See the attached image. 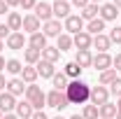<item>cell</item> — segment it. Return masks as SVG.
<instances>
[{"label": "cell", "instance_id": "obj_1", "mask_svg": "<svg viewBox=\"0 0 121 119\" xmlns=\"http://www.w3.org/2000/svg\"><path fill=\"white\" fill-rule=\"evenodd\" d=\"M65 96H68L70 105H84L91 98V87L86 82H82V79H72L68 84V89H65Z\"/></svg>", "mask_w": 121, "mask_h": 119}, {"label": "cell", "instance_id": "obj_2", "mask_svg": "<svg viewBox=\"0 0 121 119\" xmlns=\"http://www.w3.org/2000/svg\"><path fill=\"white\" fill-rule=\"evenodd\" d=\"M26 101L33 105V110H42L47 105V93L40 87H35V84H28L26 87Z\"/></svg>", "mask_w": 121, "mask_h": 119}, {"label": "cell", "instance_id": "obj_3", "mask_svg": "<svg viewBox=\"0 0 121 119\" xmlns=\"http://www.w3.org/2000/svg\"><path fill=\"white\" fill-rule=\"evenodd\" d=\"M47 105L49 107H54V110H63V107H68V96H65V91H58V89H51L47 93Z\"/></svg>", "mask_w": 121, "mask_h": 119}, {"label": "cell", "instance_id": "obj_4", "mask_svg": "<svg viewBox=\"0 0 121 119\" xmlns=\"http://www.w3.org/2000/svg\"><path fill=\"white\" fill-rule=\"evenodd\" d=\"M91 105H95V107H100V105H105L109 103V89L107 87H91Z\"/></svg>", "mask_w": 121, "mask_h": 119}, {"label": "cell", "instance_id": "obj_5", "mask_svg": "<svg viewBox=\"0 0 121 119\" xmlns=\"http://www.w3.org/2000/svg\"><path fill=\"white\" fill-rule=\"evenodd\" d=\"M63 30H68V35H70V33H72V35L82 33V30H84V19L79 14H70L65 19V23H63Z\"/></svg>", "mask_w": 121, "mask_h": 119}, {"label": "cell", "instance_id": "obj_6", "mask_svg": "<svg viewBox=\"0 0 121 119\" xmlns=\"http://www.w3.org/2000/svg\"><path fill=\"white\" fill-rule=\"evenodd\" d=\"M5 91H9L14 98H16V96H23V93H26V82H23L21 77H12V79L7 82Z\"/></svg>", "mask_w": 121, "mask_h": 119}, {"label": "cell", "instance_id": "obj_7", "mask_svg": "<svg viewBox=\"0 0 121 119\" xmlns=\"http://www.w3.org/2000/svg\"><path fill=\"white\" fill-rule=\"evenodd\" d=\"M72 45L77 47V51L79 49H91L93 47V35H89L86 30H82V33H77L75 37H72Z\"/></svg>", "mask_w": 121, "mask_h": 119}, {"label": "cell", "instance_id": "obj_8", "mask_svg": "<svg viewBox=\"0 0 121 119\" xmlns=\"http://www.w3.org/2000/svg\"><path fill=\"white\" fill-rule=\"evenodd\" d=\"M0 110H2L5 114H9L12 110H16V98L9 91H0Z\"/></svg>", "mask_w": 121, "mask_h": 119}, {"label": "cell", "instance_id": "obj_9", "mask_svg": "<svg viewBox=\"0 0 121 119\" xmlns=\"http://www.w3.org/2000/svg\"><path fill=\"white\" fill-rule=\"evenodd\" d=\"M35 16H37V19H40V21H51V19H54V9H51V5H49V2H37V5H35Z\"/></svg>", "mask_w": 121, "mask_h": 119}, {"label": "cell", "instance_id": "obj_10", "mask_svg": "<svg viewBox=\"0 0 121 119\" xmlns=\"http://www.w3.org/2000/svg\"><path fill=\"white\" fill-rule=\"evenodd\" d=\"M51 9H54V16L56 19H68L70 16V2H65V0H56L54 5H51Z\"/></svg>", "mask_w": 121, "mask_h": 119}, {"label": "cell", "instance_id": "obj_11", "mask_svg": "<svg viewBox=\"0 0 121 119\" xmlns=\"http://www.w3.org/2000/svg\"><path fill=\"white\" fill-rule=\"evenodd\" d=\"M37 75H42V79H51L54 75H56V68H54V63H49V61H37Z\"/></svg>", "mask_w": 121, "mask_h": 119}, {"label": "cell", "instance_id": "obj_12", "mask_svg": "<svg viewBox=\"0 0 121 119\" xmlns=\"http://www.w3.org/2000/svg\"><path fill=\"white\" fill-rule=\"evenodd\" d=\"M98 16L107 23V21H114V19L119 16V9H117L112 2H105V5H100V14H98Z\"/></svg>", "mask_w": 121, "mask_h": 119}, {"label": "cell", "instance_id": "obj_13", "mask_svg": "<svg viewBox=\"0 0 121 119\" xmlns=\"http://www.w3.org/2000/svg\"><path fill=\"white\" fill-rule=\"evenodd\" d=\"M40 23H42V21L35 14H28V16H23V26H21V28L26 30L28 35H33V33H40Z\"/></svg>", "mask_w": 121, "mask_h": 119}, {"label": "cell", "instance_id": "obj_14", "mask_svg": "<svg viewBox=\"0 0 121 119\" xmlns=\"http://www.w3.org/2000/svg\"><path fill=\"white\" fill-rule=\"evenodd\" d=\"M75 63L84 70V68H91L93 65V56H91V51L89 49H79L77 51V56H75Z\"/></svg>", "mask_w": 121, "mask_h": 119}, {"label": "cell", "instance_id": "obj_15", "mask_svg": "<svg viewBox=\"0 0 121 119\" xmlns=\"http://www.w3.org/2000/svg\"><path fill=\"white\" fill-rule=\"evenodd\" d=\"M23 26V16L19 14V12H9L7 14V28L12 30V33H19Z\"/></svg>", "mask_w": 121, "mask_h": 119}, {"label": "cell", "instance_id": "obj_16", "mask_svg": "<svg viewBox=\"0 0 121 119\" xmlns=\"http://www.w3.org/2000/svg\"><path fill=\"white\" fill-rule=\"evenodd\" d=\"M16 117L19 119H33V112H35V110H33V105L28 103V101H21V103H16Z\"/></svg>", "mask_w": 121, "mask_h": 119}, {"label": "cell", "instance_id": "obj_17", "mask_svg": "<svg viewBox=\"0 0 121 119\" xmlns=\"http://www.w3.org/2000/svg\"><path fill=\"white\" fill-rule=\"evenodd\" d=\"M7 47L9 49H23L26 47V35L19 30V33H12L9 37H7Z\"/></svg>", "mask_w": 121, "mask_h": 119}, {"label": "cell", "instance_id": "obj_18", "mask_svg": "<svg viewBox=\"0 0 121 119\" xmlns=\"http://www.w3.org/2000/svg\"><path fill=\"white\" fill-rule=\"evenodd\" d=\"M93 47L98 49V54H107V49L112 47V42H109V37L107 35H93Z\"/></svg>", "mask_w": 121, "mask_h": 119}, {"label": "cell", "instance_id": "obj_19", "mask_svg": "<svg viewBox=\"0 0 121 119\" xmlns=\"http://www.w3.org/2000/svg\"><path fill=\"white\" fill-rule=\"evenodd\" d=\"M60 30H63V26H60L58 19H51V21L44 23V35H47V37H58Z\"/></svg>", "mask_w": 121, "mask_h": 119}, {"label": "cell", "instance_id": "obj_20", "mask_svg": "<svg viewBox=\"0 0 121 119\" xmlns=\"http://www.w3.org/2000/svg\"><path fill=\"white\" fill-rule=\"evenodd\" d=\"M93 65L103 73V70H109L112 68V56L109 54H98V56H93Z\"/></svg>", "mask_w": 121, "mask_h": 119}, {"label": "cell", "instance_id": "obj_21", "mask_svg": "<svg viewBox=\"0 0 121 119\" xmlns=\"http://www.w3.org/2000/svg\"><path fill=\"white\" fill-rule=\"evenodd\" d=\"M28 47L40 49V51H42V49L47 47V35H44V33H33V35L28 37Z\"/></svg>", "mask_w": 121, "mask_h": 119}, {"label": "cell", "instance_id": "obj_22", "mask_svg": "<svg viewBox=\"0 0 121 119\" xmlns=\"http://www.w3.org/2000/svg\"><path fill=\"white\" fill-rule=\"evenodd\" d=\"M23 59H26L28 65H37V61L42 59V51L40 49H33V47H26L23 49Z\"/></svg>", "mask_w": 121, "mask_h": 119}, {"label": "cell", "instance_id": "obj_23", "mask_svg": "<svg viewBox=\"0 0 121 119\" xmlns=\"http://www.w3.org/2000/svg\"><path fill=\"white\" fill-rule=\"evenodd\" d=\"M98 14H100V7H98L95 2H91V5H86V7L82 9L79 16H82L84 21H93V19H98Z\"/></svg>", "mask_w": 121, "mask_h": 119}, {"label": "cell", "instance_id": "obj_24", "mask_svg": "<svg viewBox=\"0 0 121 119\" xmlns=\"http://www.w3.org/2000/svg\"><path fill=\"white\" fill-rule=\"evenodd\" d=\"M103 30H105V21H103L100 16H98V19H93V21H89V23H86V33H89V35H100Z\"/></svg>", "mask_w": 121, "mask_h": 119}, {"label": "cell", "instance_id": "obj_25", "mask_svg": "<svg viewBox=\"0 0 121 119\" xmlns=\"http://www.w3.org/2000/svg\"><path fill=\"white\" fill-rule=\"evenodd\" d=\"M37 77H40V75H37V68H33V65H26V68L21 70V79H23L26 84H35Z\"/></svg>", "mask_w": 121, "mask_h": 119}, {"label": "cell", "instance_id": "obj_26", "mask_svg": "<svg viewBox=\"0 0 121 119\" xmlns=\"http://www.w3.org/2000/svg\"><path fill=\"white\" fill-rule=\"evenodd\" d=\"M98 114H100V119H114L117 117V105H112V103L100 105L98 107Z\"/></svg>", "mask_w": 121, "mask_h": 119}, {"label": "cell", "instance_id": "obj_27", "mask_svg": "<svg viewBox=\"0 0 121 119\" xmlns=\"http://www.w3.org/2000/svg\"><path fill=\"white\" fill-rule=\"evenodd\" d=\"M58 59H60V51L56 49V47H49V45H47L44 49H42V61H49V63H56Z\"/></svg>", "mask_w": 121, "mask_h": 119}, {"label": "cell", "instance_id": "obj_28", "mask_svg": "<svg viewBox=\"0 0 121 119\" xmlns=\"http://www.w3.org/2000/svg\"><path fill=\"white\" fill-rule=\"evenodd\" d=\"M63 73L68 75V79H79V75H82V68L77 65L75 61H70V63H65V68H63Z\"/></svg>", "mask_w": 121, "mask_h": 119}, {"label": "cell", "instance_id": "obj_29", "mask_svg": "<svg viewBox=\"0 0 121 119\" xmlns=\"http://www.w3.org/2000/svg\"><path fill=\"white\" fill-rule=\"evenodd\" d=\"M51 82H54V89H58V91H65V89H68V84H70L65 73H56L54 77H51Z\"/></svg>", "mask_w": 121, "mask_h": 119}, {"label": "cell", "instance_id": "obj_30", "mask_svg": "<svg viewBox=\"0 0 121 119\" xmlns=\"http://www.w3.org/2000/svg\"><path fill=\"white\" fill-rule=\"evenodd\" d=\"M70 47H75V45H72V35L60 33V35H58V45H56V49H58V51H68Z\"/></svg>", "mask_w": 121, "mask_h": 119}, {"label": "cell", "instance_id": "obj_31", "mask_svg": "<svg viewBox=\"0 0 121 119\" xmlns=\"http://www.w3.org/2000/svg\"><path fill=\"white\" fill-rule=\"evenodd\" d=\"M98 79H100V84H103V87H109V84L117 79V70H114V68H109V70H103Z\"/></svg>", "mask_w": 121, "mask_h": 119}, {"label": "cell", "instance_id": "obj_32", "mask_svg": "<svg viewBox=\"0 0 121 119\" xmlns=\"http://www.w3.org/2000/svg\"><path fill=\"white\" fill-rule=\"evenodd\" d=\"M5 70H7L9 75H21L23 65H21V61H16V59H9V61H7V65H5Z\"/></svg>", "mask_w": 121, "mask_h": 119}, {"label": "cell", "instance_id": "obj_33", "mask_svg": "<svg viewBox=\"0 0 121 119\" xmlns=\"http://www.w3.org/2000/svg\"><path fill=\"white\" fill-rule=\"evenodd\" d=\"M82 117H84V119H98V117H100V114H98V107H95V105H84Z\"/></svg>", "mask_w": 121, "mask_h": 119}, {"label": "cell", "instance_id": "obj_34", "mask_svg": "<svg viewBox=\"0 0 121 119\" xmlns=\"http://www.w3.org/2000/svg\"><path fill=\"white\" fill-rule=\"evenodd\" d=\"M109 42H114V45H121V26H114V28L109 30Z\"/></svg>", "mask_w": 121, "mask_h": 119}, {"label": "cell", "instance_id": "obj_35", "mask_svg": "<svg viewBox=\"0 0 121 119\" xmlns=\"http://www.w3.org/2000/svg\"><path fill=\"white\" fill-rule=\"evenodd\" d=\"M109 93H114L117 98H121V79H119V77H117V79L109 84Z\"/></svg>", "mask_w": 121, "mask_h": 119}, {"label": "cell", "instance_id": "obj_36", "mask_svg": "<svg viewBox=\"0 0 121 119\" xmlns=\"http://www.w3.org/2000/svg\"><path fill=\"white\" fill-rule=\"evenodd\" d=\"M35 5H37V0H21V5H19V7L28 12V9H35Z\"/></svg>", "mask_w": 121, "mask_h": 119}, {"label": "cell", "instance_id": "obj_37", "mask_svg": "<svg viewBox=\"0 0 121 119\" xmlns=\"http://www.w3.org/2000/svg\"><path fill=\"white\" fill-rule=\"evenodd\" d=\"M12 35V30L7 28V23H0V40H7Z\"/></svg>", "mask_w": 121, "mask_h": 119}, {"label": "cell", "instance_id": "obj_38", "mask_svg": "<svg viewBox=\"0 0 121 119\" xmlns=\"http://www.w3.org/2000/svg\"><path fill=\"white\" fill-rule=\"evenodd\" d=\"M72 5H75V7H79V9H84L86 5H91V0H72Z\"/></svg>", "mask_w": 121, "mask_h": 119}, {"label": "cell", "instance_id": "obj_39", "mask_svg": "<svg viewBox=\"0 0 121 119\" xmlns=\"http://www.w3.org/2000/svg\"><path fill=\"white\" fill-rule=\"evenodd\" d=\"M112 65H114V70H121V54H117L112 59Z\"/></svg>", "mask_w": 121, "mask_h": 119}, {"label": "cell", "instance_id": "obj_40", "mask_svg": "<svg viewBox=\"0 0 121 119\" xmlns=\"http://www.w3.org/2000/svg\"><path fill=\"white\" fill-rule=\"evenodd\" d=\"M33 119H49V117H47L42 110H35V112H33Z\"/></svg>", "mask_w": 121, "mask_h": 119}, {"label": "cell", "instance_id": "obj_41", "mask_svg": "<svg viewBox=\"0 0 121 119\" xmlns=\"http://www.w3.org/2000/svg\"><path fill=\"white\" fill-rule=\"evenodd\" d=\"M0 14H9V7H7L5 0H0Z\"/></svg>", "mask_w": 121, "mask_h": 119}, {"label": "cell", "instance_id": "obj_42", "mask_svg": "<svg viewBox=\"0 0 121 119\" xmlns=\"http://www.w3.org/2000/svg\"><path fill=\"white\" fill-rule=\"evenodd\" d=\"M7 2V7H19L21 5V0H5Z\"/></svg>", "mask_w": 121, "mask_h": 119}, {"label": "cell", "instance_id": "obj_43", "mask_svg": "<svg viewBox=\"0 0 121 119\" xmlns=\"http://www.w3.org/2000/svg\"><path fill=\"white\" fill-rule=\"evenodd\" d=\"M117 119H121V98L117 101Z\"/></svg>", "mask_w": 121, "mask_h": 119}, {"label": "cell", "instance_id": "obj_44", "mask_svg": "<svg viewBox=\"0 0 121 119\" xmlns=\"http://www.w3.org/2000/svg\"><path fill=\"white\" fill-rule=\"evenodd\" d=\"M5 87H7V82H5V77H2V73H0V91H5Z\"/></svg>", "mask_w": 121, "mask_h": 119}, {"label": "cell", "instance_id": "obj_45", "mask_svg": "<svg viewBox=\"0 0 121 119\" xmlns=\"http://www.w3.org/2000/svg\"><path fill=\"white\" fill-rule=\"evenodd\" d=\"M5 65H7V61H5V59H2V56H0V73L5 70Z\"/></svg>", "mask_w": 121, "mask_h": 119}, {"label": "cell", "instance_id": "obj_46", "mask_svg": "<svg viewBox=\"0 0 121 119\" xmlns=\"http://www.w3.org/2000/svg\"><path fill=\"white\" fill-rule=\"evenodd\" d=\"M2 119H19V117H16V114H12V112H9V114H2Z\"/></svg>", "mask_w": 121, "mask_h": 119}, {"label": "cell", "instance_id": "obj_47", "mask_svg": "<svg viewBox=\"0 0 121 119\" xmlns=\"http://www.w3.org/2000/svg\"><path fill=\"white\" fill-rule=\"evenodd\" d=\"M112 5H114V7H117V9H121V0H114V2H112Z\"/></svg>", "mask_w": 121, "mask_h": 119}, {"label": "cell", "instance_id": "obj_48", "mask_svg": "<svg viewBox=\"0 0 121 119\" xmlns=\"http://www.w3.org/2000/svg\"><path fill=\"white\" fill-rule=\"evenodd\" d=\"M70 119H84V117H82V114H72Z\"/></svg>", "mask_w": 121, "mask_h": 119}, {"label": "cell", "instance_id": "obj_49", "mask_svg": "<svg viewBox=\"0 0 121 119\" xmlns=\"http://www.w3.org/2000/svg\"><path fill=\"white\" fill-rule=\"evenodd\" d=\"M2 49H5V42H2V40H0V51H2Z\"/></svg>", "mask_w": 121, "mask_h": 119}, {"label": "cell", "instance_id": "obj_50", "mask_svg": "<svg viewBox=\"0 0 121 119\" xmlns=\"http://www.w3.org/2000/svg\"><path fill=\"white\" fill-rule=\"evenodd\" d=\"M51 119H65V117H60V114H58V117H51Z\"/></svg>", "mask_w": 121, "mask_h": 119}, {"label": "cell", "instance_id": "obj_51", "mask_svg": "<svg viewBox=\"0 0 121 119\" xmlns=\"http://www.w3.org/2000/svg\"><path fill=\"white\" fill-rule=\"evenodd\" d=\"M91 2H95V5H98V2H103V0H91Z\"/></svg>", "mask_w": 121, "mask_h": 119}, {"label": "cell", "instance_id": "obj_52", "mask_svg": "<svg viewBox=\"0 0 121 119\" xmlns=\"http://www.w3.org/2000/svg\"><path fill=\"white\" fill-rule=\"evenodd\" d=\"M2 114H5V112H2V110H0V119H2Z\"/></svg>", "mask_w": 121, "mask_h": 119}, {"label": "cell", "instance_id": "obj_53", "mask_svg": "<svg viewBox=\"0 0 121 119\" xmlns=\"http://www.w3.org/2000/svg\"><path fill=\"white\" fill-rule=\"evenodd\" d=\"M65 2H68V0H65Z\"/></svg>", "mask_w": 121, "mask_h": 119}]
</instances>
